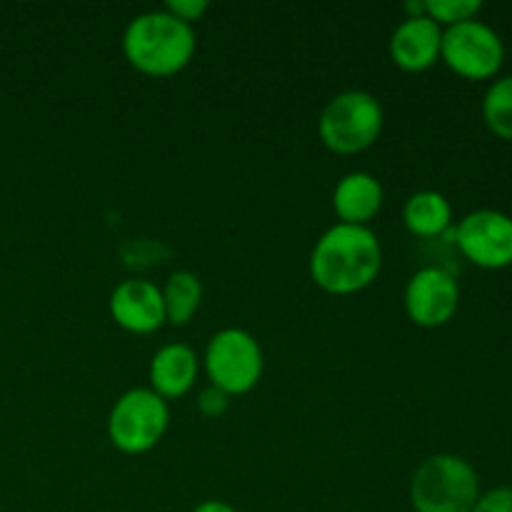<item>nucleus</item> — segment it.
<instances>
[{
  "instance_id": "f257e3e1",
  "label": "nucleus",
  "mask_w": 512,
  "mask_h": 512,
  "mask_svg": "<svg viewBox=\"0 0 512 512\" xmlns=\"http://www.w3.org/2000/svg\"><path fill=\"white\" fill-rule=\"evenodd\" d=\"M383 270V245L368 225L335 223L315 240L310 278L330 295L370 288Z\"/></svg>"
},
{
  "instance_id": "f03ea898",
  "label": "nucleus",
  "mask_w": 512,
  "mask_h": 512,
  "mask_svg": "<svg viewBox=\"0 0 512 512\" xmlns=\"http://www.w3.org/2000/svg\"><path fill=\"white\" fill-rule=\"evenodd\" d=\"M195 30L168 10H148L125 25L123 55L138 73L170 78L188 68L195 55Z\"/></svg>"
},
{
  "instance_id": "7ed1b4c3",
  "label": "nucleus",
  "mask_w": 512,
  "mask_h": 512,
  "mask_svg": "<svg viewBox=\"0 0 512 512\" xmlns=\"http://www.w3.org/2000/svg\"><path fill=\"white\" fill-rule=\"evenodd\" d=\"M478 498V473L460 455H430L410 478V505L415 512H473Z\"/></svg>"
},
{
  "instance_id": "20e7f679",
  "label": "nucleus",
  "mask_w": 512,
  "mask_h": 512,
  "mask_svg": "<svg viewBox=\"0 0 512 512\" xmlns=\"http://www.w3.org/2000/svg\"><path fill=\"white\" fill-rule=\"evenodd\" d=\"M385 125V110L368 90H343L325 103L318 120V135L338 155H358L378 143Z\"/></svg>"
},
{
  "instance_id": "39448f33",
  "label": "nucleus",
  "mask_w": 512,
  "mask_h": 512,
  "mask_svg": "<svg viewBox=\"0 0 512 512\" xmlns=\"http://www.w3.org/2000/svg\"><path fill=\"white\" fill-rule=\"evenodd\" d=\"M168 423V400L150 388H133L110 408L108 438L120 453L145 455L163 440Z\"/></svg>"
},
{
  "instance_id": "423d86ee",
  "label": "nucleus",
  "mask_w": 512,
  "mask_h": 512,
  "mask_svg": "<svg viewBox=\"0 0 512 512\" xmlns=\"http://www.w3.org/2000/svg\"><path fill=\"white\" fill-rule=\"evenodd\" d=\"M203 368L210 385L233 398L250 393L260 383L265 355L253 333L243 328H225L205 345Z\"/></svg>"
},
{
  "instance_id": "0eeeda50",
  "label": "nucleus",
  "mask_w": 512,
  "mask_h": 512,
  "mask_svg": "<svg viewBox=\"0 0 512 512\" xmlns=\"http://www.w3.org/2000/svg\"><path fill=\"white\" fill-rule=\"evenodd\" d=\"M440 60L465 80H490L505 63V43L493 25L465 20L443 30Z\"/></svg>"
},
{
  "instance_id": "6e6552de",
  "label": "nucleus",
  "mask_w": 512,
  "mask_h": 512,
  "mask_svg": "<svg viewBox=\"0 0 512 512\" xmlns=\"http://www.w3.org/2000/svg\"><path fill=\"white\" fill-rule=\"evenodd\" d=\"M453 238L460 255L478 268L505 270L512 265V215L503 210H473L455 225Z\"/></svg>"
},
{
  "instance_id": "1a4fd4ad",
  "label": "nucleus",
  "mask_w": 512,
  "mask_h": 512,
  "mask_svg": "<svg viewBox=\"0 0 512 512\" xmlns=\"http://www.w3.org/2000/svg\"><path fill=\"white\" fill-rule=\"evenodd\" d=\"M408 318L418 328H443L455 318L460 305V285L450 270L440 265L420 268L403 293Z\"/></svg>"
},
{
  "instance_id": "9d476101",
  "label": "nucleus",
  "mask_w": 512,
  "mask_h": 512,
  "mask_svg": "<svg viewBox=\"0 0 512 512\" xmlns=\"http://www.w3.org/2000/svg\"><path fill=\"white\" fill-rule=\"evenodd\" d=\"M110 315L123 330L133 335H150L163 328V293L155 283L143 278H128L110 293Z\"/></svg>"
},
{
  "instance_id": "9b49d317",
  "label": "nucleus",
  "mask_w": 512,
  "mask_h": 512,
  "mask_svg": "<svg viewBox=\"0 0 512 512\" xmlns=\"http://www.w3.org/2000/svg\"><path fill=\"white\" fill-rule=\"evenodd\" d=\"M443 28L428 15L405 18L390 35V60L405 73H423L440 60Z\"/></svg>"
},
{
  "instance_id": "f8f14e48",
  "label": "nucleus",
  "mask_w": 512,
  "mask_h": 512,
  "mask_svg": "<svg viewBox=\"0 0 512 512\" xmlns=\"http://www.w3.org/2000/svg\"><path fill=\"white\" fill-rule=\"evenodd\" d=\"M200 373V358L185 343H168L150 360V390L163 400H178L193 390Z\"/></svg>"
},
{
  "instance_id": "ddd939ff",
  "label": "nucleus",
  "mask_w": 512,
  "mask_h": 512,
  "mask_svg": "<svg viewBox=\"0 0 512 512\" xmlns=\"http://www.w3.org/2000/svg\"><path fill=\"white\" fill-rule=\"evenodd\" d=\"M385 190L375 175L365 170L345 173L333 188V210L340 223L368 225L383 210Z\"/></svg>"
},
{
  "instance_id": "4468645a",
  "label": "nucleus",
  "mask_w": 512,
  "mask_h": 512,
  "mask_svg": "<svg viewBox=\"0 0 512 512\" xmlns=\"http://www.w3.org/2000/svg\"><path fill=\"white\" fill-rule=\"evenodd\" d=\"M403 223L415 238L435 240L453 228V205L438 190H418L405 200Z\"/></svg>"
},
{
  "instance_id": "2eb2a0df",
  "label": "nucleus",
  "mask_w": 512,
  "mask_h": 512,
  "mask_svg": "<svg viewBox=\"0 0 512 512\" xmlns=\"http://www.w3.org/2000/svg\"><path fill=\"white\" fill-rule=\"evenodd\" d=\"M163 293L165 305V320L170 325H188L193 315L198 313L200 303H203V283L190 270H175L165 280Z\"/></svg>"
},
{
  "instance_id": "dca6fc26",
  "label": "nucleus",
  "mask_w": 512,
  "mask_h": 512,
  "mask_svg": "<svg viewBox=\"0 0 512 512\" xmlns=\"http://www.w3.org/2000/svg\"><path fill=\"white\" fill-rule=\"evenodd\" d=\"M480 110L490 133L512 143V75L495 78L488 85Z\"/></svg>"
},
{
  "instance_id": "f3484780",
  "label": "nucleus",
  "mask_w": 512,
  "mask_h": 512,
  "mask_svg": "<svg viewBox=\"0 0 512 512\" xmlns=\"http://www.w3.org/2000/svg\"><path fill=\"white\" fill-rule=\"evenodd\" d=\"M425 8H428V18L445 30L478 18L483 3L480 0H425Z\"/></svg>"
},
{
  "instance_id": "a211bd4d",
  "label": "nucleus",
  "mask_w": 512,
  "mask_h": 512,
  "mask_svg": "<svg viewBox=\"0 0 512 512\" xmlns=\"http://www.w3.org/2000/svg\"><path fill=\"white\" fill-rule=\"evenodd\" d=\"M473 512H512V485H498L480 493Z\"/></svg>"
},
{
  "instance_id": "6ab92c4d",
  "label": "nucleus",
  "mask_w": 512,
  "mask_h": 512,
  "mask_svg": "<svg viewBox=\"0 0 512 512\" xmlns=\"http://www.w3.org/2000/svg\"><path fill=\"white\" fill-rule=\"evenodd\" d=\"M230 408V395L215 385H208L198 393V410L205 418H223Z\"/></svg>"
},
{
  "instance_id": "aec40b11",
  "label": "nucleus",
  "mask_w": 512,
  "mask_h": 512,
  "mask_svg": "<svg viewBox=\"0 0 512 512\" xmlns=\"http://www.w3.org/2000/svg\"><path fill=\"white\" fill-rule=\"evenodd\" d=\"M165 10L178 20H183V23L193 25L208 13V0H168Z\"/></svg>"
},
{
  "instance_id": "412c9836",
  "label": "nucleus",
  "mask_w": 512,
  "mask_h": 512,
  "mask_svg": "<svg viewBox=\"0 0 512 512\" xmlns=\"http://www.w3.org/2000/svg\"><path fill=\"white\" fill-rule=\"evenodd\" d=\"M190 512H238L230 503L225 500H203V503L195 505Z\"/></svg>"
}]
</instances>
